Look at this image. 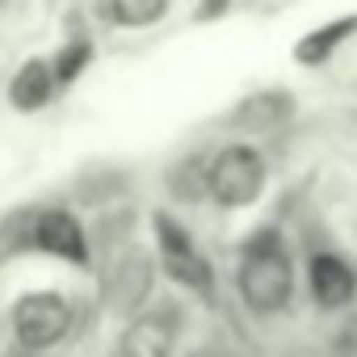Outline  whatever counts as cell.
Returning a JSON list of instances; mask_svg holds the SVG:
<instances>
[{
	"mask_svg": "<svg viewBox=\"0 0 357 357\" xmlns=\"http://www.w3.org/2000/svg\"><path fill=\"white\" fill-rule=\"evenodd\" d=\"M89 59H93V47H89V38H72L55 59H51V68H55V80L59 84H72L84 68H89Z\"/></svg>",
	"mask_w": 357,
	"mask_h": 357,
	"instance_id": "8fae6325",
	"label": "cell"
},
{
	"mask_svg": "<svg viewBox=\"0 0 357 357\" xmlns=\"http://www.w3.org/2000/svg\"><path fill=\"white\" fill-rule=\"evenodd\" d=\"M261 190H265V160L248 143H231L206 164V194L227 211L257 202Z\"/></svg>",
	"mask_w": 357,
	"mask_h": 357,
	"instance_id": "7a4b0ae2",
	"label": "cell"
},
{
	"mask_svg": "<svg viewBox=\"0 0 357 357\" xmlns=\"http://www.w3.org/2000/svg\"><path fill=\"white\" fill-rule=\"evenodd\" d=\"M357 30V17H340V22H332V26H324V30H315V34H307L303 43H298V63H324L349 34Z\"/></svg>",
	"mask_w": 357,
	"mask_h": 357,
	"instance_id": "9c48e42d",
	"label": "cell"
},
{
	"mask_svg": "<svg viewBox=\"0 0 357 357\" xmlns=\"http://www.w3.org/2000/svg\"><path fill=\"white\" fill-rule=\"evenodd\" d=\"M240 294L244 303L257 311V315H273L282 307H290V294H294V265H290V252L286 244L273 236V231H261L248 240V248L240 252Z\"/></svg>",
	"mask_w": 357,
	"mask_h": 357,
	"instance_id": "6da1fadb",
	"label": "cell"
},
{
	"mask_svg": "<svg viewBox=\"0 0 357 357\" xmlns=\"http://www.w3.org/2000/svg\"><path fill=\"white\" fill-rule=\"evenodd\" d=\"M176 332H181V311L176 303H160L135 315V324L122 336V357H172Z\"/></svg>",
	"mask_w": 357,
	"mask_h": 357,
	"instance_id": "5b68a950",
	"label": "cell"
},
{
	"mask_svg": "<svg viewBox=\"0 0 357 357\" xmlns=\"http://www.w3.org/2000/svg\"><path fill=\"white\" fill-rule=\"evenodd\" d=\"M55 68H51V59H30L17 76H13V84H9V101L22 109V114H34V109H43L47 101H51V93H55Z\"/></svg>",
	"mask_w": 357,
	"mask_h": 357,
	"instance_id": "ba28073f",
	"label": "cell"
},
{
	"mask_svg": "<svg viewBox=\"0 0 357 357\" xmlns=\"http://www.w3.org/2000/svg\"><path fill=\"white\" fill-rule=\"evenodd\" d=\"M155 248H160V261L172 273V282H181L185 290H198V294H211V286H215L211 261L198 252L194 236L176 223V219L155 215Z\"/></svg>",
	"mask_w": 357,
	"mask_h": 357,
	"instance_id": "277c9868",
	"label": "cell"
},
{
	"mask_svg": "<svg viewBox=\"0 0 357 357\" xmlns=\"http://www.w3.org/2000/svg\"><path fill=\"white\" fill-rule=\"evenodd\" d=\"M72 307L59 290H30L13 307V332L26 349H51L68 336Z\"/></svg>",
	"mask_w": 357,
	"mask_h": 357,
	"instance_id": "3957f363",
	"label": "cell"
},
{
	"mask_svg": "<svg viewBox=\"0 0 357 357\" xmlns=\"http://www.w3.org/2000/svg\"><path fill=\"white\" fill-rule=\"evenodd\" d=\"M30 240L38 252H51L68 265H89V240H84V227L68 215V211H43L34 215V227H30Z\"/></svg>",
	"mask_w": 357,
	"mask_h": 357,
	"instance_id": "8992f818",
	"label": "cell"
},
{
	"mask_svg": "<svg viewBox=\"0 0 357 357\" xmlns=\"http://www.w3.org/2000/svg\"><path fill=\"white\" fill-rule=\"evenodd\" d=\"M307 282H311V294H315V303L324 311H340L357 294V273L336 252H315L311 257V269H307Z\"/></svg>",
	"mask_w": 357,
	"mask_h": 357,
	"instance_id": "52a82bcc",
	"label": "cell"
},
{
	"mask_svg": "<svg viewBox=\"0 0 357 357\" xmlns=\"http://www.w3.org/2000/svg\"><path fill=\"white\" fill-rule=\"evenodd\" d=\"M164 13H168V0H109V17L126 30L155 26Z\"/></svg>",
	"mask_w": 357,
	"mask_h": 357,
	"instance_id": "30bf717a",
	"label": "cell"
},
{
	"mask_svg": "<svg viewBox=\"0 0 357 357\" xmlns=\"http://www.w3.org/2000/svg\"><path fill=\"white\" fill-rule=\"evenodd\" d=\"M215 9H219V13H223V9H227V0H206V13H202V17H211V13H215Z\"/></svg>",
	"mask_w": 357,
	"mask_h": 357,
	"instance_id": "7c38bea8",
	"label": "cell"
}]
</instances>
